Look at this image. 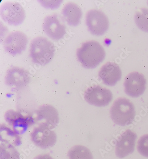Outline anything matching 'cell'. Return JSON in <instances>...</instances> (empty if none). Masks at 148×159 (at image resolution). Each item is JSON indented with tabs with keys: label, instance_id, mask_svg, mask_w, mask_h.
<instances>
[{
	"label": "cell",
	"instance_id": "30bf717a",
	"mask_svg": "<svg viewBox=\"0 0 148 159\" xmlns=\"http://www.w3.org/2000/svg\"><path fill=\"white\" fill-rule=\"evenodd\" d=\"M5 119L18 134L24 133L33 124V119L30 116H24L20 112L10 110L5 114Z\"/></svg>",
	"mask_w": 148,
	"mask_h": 159
},
{
	"label": "cell",
	"instance_id": "8fae6325",
	"mask_svg": "<svg viewBox=\"0 0 148 159\" xmlns=\"http://www.w3.org/2000/svg\"><path fill=\"white\" fill-rule=\"evenodd\" d=\"M137 135L133 131L127 130L121 134L116 142L115 153L118 157L123 158L132 153L135 149Z\"/></svg>",
	"mask_w": 148,
	"mask_h": 159
},
{
	"label": "cell",
	"instance_id": "277c9868",
	"mask_svg": "<svg viewBox=\"0 0 148 159\" xmlns=\"http://www.w3.org/2000/svg\"><path fill=\"white\" fill-rule=\"evenodd\" d=\"M86 22L90 32L95 36L103 35L109 27V21L107 16L98 10H93L88 12Z\"/></svg>",
	"mask_w": 148,
	"mask_h": 159
},
{
	"label": "cell",
	"instance_id": "ac0fdd59",
	"mask_svg": "<svg viewBox=\"0 0 148 159\" xmlns=\"http://www.w3.org/2000/svg\"><path fill=\"white\" fill-rule=\"evenodd\" d=\"M69 159H93V155L87 148L82 145H76L69 150Z\"/></svg>",
	"mask_w": 148,
	"mask_h": 159
},
{
	"label": "cell",
	"instance_id": "3957f363",
	"mask_svg": "<svg viewBox=\"0 0 148 159\" xmlns=\"http://www.w3.org/2000/svg\"><path fill=\"white\" fill-rule=\"evenodd\" d=\"M135 116L134 106L125 98H120L115 101L110 110L111 119L120 126L129 125L134 120Z\"/></svg>",
	"mask_w": 148,
	"mask_h": 159
},
{
	"label": "cell",
	"instance_id": "7402d4cb",
	"mask_svg": "<svg viewBox=\"0 0 148 159\" xmlns=\"http://www.w3.org/2000/svg\"><path fill=\"white\" fill-rule=\"evenodd\" d=\"M44 8L47 9H56L59 7L62 1H39Z\"/></svg>",
	"mask_w": 148,
	"mask_h": 159
},
{
	"label": "cell",
	"instance_id": "9c48e42d",
	"mask_svg": "<svg viewBox=\"0 0 148 159\" xmlns=\"http://www.w3.org/2000/svg\"><path fill=\"white\" fill-rule=\"evenodd\" d=\"M28 41V38L25 34L15 31L5 39L4 48L7 52L12 56L21 54L26 49Z\"/></svg>",
	"mask_w": 148,
	"mask_h": 159
},
{
	"label": "cell",
	"instance_id": "5b68a950",
	"mask_svg": "<svg viewBox=\"0 0 148 159\" xmlns=\"http://www.w3.org/2000/svg\"><path fill=\"white\" fill-rule=\"evenodd\" d=\"M1 16L3 20L9 25L17 26L24 22L25 11L18 3L7 2L1 7Z\"/></svg>",
	"mask_w": 148,
	"mask_h": 159
},
{
	"label": "cell",
	"instance_id": "6da1fadb",
	"mask_svg": "<svg viewBox=\"0 0 148 159\" xmlns=\"http://www.w3.org/2000/svg\"><path fill=\"white\" fill-rule=\"evenodd\" d=\"M77 55L78 60L84 68L93 69L103 61L105 52L99 43L91 41L83 43L77 51Z\"/></svg>",
	"mask_w": 148,
	"mask_h": 159
},
{
	"label": "cell",
	"instance_id": "4fadbf2b",
	"mask_svg": "<svg viewBox=\"0 0 148 159\" xmlns=\"http://www.w3.org/2000/svg\"><path fill=\"white\" fill-rule=\"evenodd\" d=\"M43 26L46 34L54 40L61 39L66 34V26L55 15H49L44 18Z\"/></svg>",
	"mask_w": 148,
	"mask_h": 159
},
{
	"label": "cell",
	"instance_id": "7c38bea8",
	"mask_svg": "<svg viewBox=\"0 0 148 159\" xmlns=\"http://www.w3.org/2000/svg\"><path fill=\"white\" fill-rule=\"evenodd\" d=\"M59 120L57 110L51 105H43L38 109L36 112V120L39 125H45L51 129L57 127Z\"/></svg>",
	"mask_w": 148,
	"mask_h": 159
},
{
	"label": "cell",
	"instance_id": "d6986e66",
	"mask_svg": "<svg viewBox=\"0 0 148 159\" xmlns=\"http://www.w3.org/2000/svg\"><path fill=\"white\" fill-rule=\"evenodd\" d=\"M0 159H20V154L15 146L2 142L0 145Z\"/></svg>",
	"mask_w": 148,
	"mask_h": 159
},
{
	"label": "cell",
	"instance_id": "7a4b0ae2",
	"mask_svg": "<svg viewBox=\"0 0 148 159\" xmlns=\"http://www.w3.org/2000/svg\"><path fill=\"white\" fill-rule=\"evenodd\" d=\"M55 47L49 40L43 37L34 39L30 46V55L33 61L44 66L52 60L54 57Z\"/></svg>",
	"mask_w": 148,
	"mask_h": 159
},
{
	"label": "cell",
	"instance_id": "52a82bcc",
	"mask_svg": "<svg viewBox=\"0 0 148 159\" xmlns=\"http://www.w3.org/2000/svg\"><path fill=\"white\" fill-rule=\"evenodd\" d=\"M84 98L90 104L103 107L111 102L113 96L110 90L97 85L88 88L85 92Z\"/></svg>",
	"mask_w": 148,
	"mask_h": 159
},
{
	"label": "cell",
	"instance_id": "5bb4252c",
	"mask_svg": "<svg viewBox=\"0 0 148 159\" xmlns=\"http://www.w3.org/2000/svg\"><path fill=\"white\" fill-rule=\"evenodd\" d=\"M122 76L121 70L118 65L112 62H108L101 68L99 76L103 83L108 86L115 85Z\"/></svg>",
	"mask_w": 148,
	"mask_h": 159
},
{
	"label": "cell",
	"instance_id": "9a60e30c",
	"mask_svg": "<svg viewBox=\"0 0 148 159\" xmlns=\"http://www.w3.org/2000/svg\"><path fill=\"white\" fill-rule=\"evenodd\" d=\"M29 74L24 69L14 67L8 70L5 77V82L11 87H22L29 81Z\"/></svg>",
	"mask_w": 148,
	"mask_h": 159
},
{
	"label": "cell",
	"instance_id": "2e32d148",
	"mask_svg": "<svg viewBox=\"0 0 148 159\" xmlns=\"http://www.w3.org/2000/svg\"><path fill=\"white\" fill-rule=\"evenodd\" d=\"M62 13L68 24L71 26H77L81 22L82 15V10L75 4H67L64 7Z\"/></svg>",
	"mask_w": 148,
	"mask_h": 159
},
{
	"label": "cell",
	"instance_id": "44dd1931",
	"mask_svg": "<svg viewBox=\"0 0 148 159\" xmlns=\"http://www.w3.org/2000/svg\"><path fill=\"white\" fill-rule=\"evenodd\" d=\"M137 150L142 156L148 157V134L142 136L137 143Z\"/></svg>",
	"mask_w": 148,
	"mask_h": 159
},
{
	"label": "cell",
	"instance_id": "603a6c76",
	"mask_svg": "<svg viewBox=\"0 0 148 159\" xmlns=\"http://www.w3.org/2000/svg\"><path fill=\"white\" fill-rule=\"evenodd\" d=\"M34 159H54L47 154L40 155L35 157Z\"/></svg>",
	"mask_w": 148,
	"mask_h": 159
},
{
	"label": "cell",
	"instance_id": "8992f818",
	"mask_svg": "<svg viewBox=\"0 0 148 159\" xmlns=\"http://www.w3.org/2000/svg\"><path fill=\"white\" fill-rule=\"evenodd\" d=\"M31 138L33 143L42 149L52 147L57 141L55 132L49 127L42 124H40L33 129Z\"/></svg>",
	"mask_w": 148,
	"mask_h": 159
},
{
	"label": "cell",
	"instance_id": "ffe728a7",
	"mask_svg": "<svg viewBox=\"0 0 148 159\" xmlns=\"http://www.w3.org/2000/svg\"><path fill=\"white\" fill-rule=\"evenodd\" d=\"M135 21L139 28L148 32V9H142L135 15Z\"/></svg>",
	"mask_w": 148,
	"mask_h": 159
},
{
	"label": "cell",
	"instance_id": "e0dca14e",
	"mask_svg": "<svg viewBox=\"0 0 148 159\" xmlns=\"http://www.w3.org/2000/svg\"><path fill=\"white\" fill-rule=\"evenodd\" d=\"M0 135L1 141L5 143H9L15 146L20 145L22 143L19 134L6 125L4 124L1 125Z\"/></svg>",
	"mask_w": 148,
	"mask_h": 159
},
{
	"label": "cell",
	"instance_id": "ba28073f",
	"mask_svg": "<svg viewBox=\"0 0 148 159\" xmlns=\"http://www.w3.org/2000/svg\"><path fill=\"white\" fill-rule=\"evenodd\" d=\"M146 84V78L142 74L137 72H132L125 80V91L131 97H138L144 93Z\"/></svg>",
	"mask_w": 148,
	"mask_h": 159
}]
</instances>
